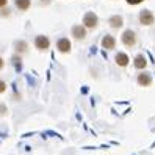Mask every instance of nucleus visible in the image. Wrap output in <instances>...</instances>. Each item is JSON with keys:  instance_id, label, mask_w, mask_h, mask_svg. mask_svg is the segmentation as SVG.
Returning <instances> with one entry per match:
<instances>
[{"instance_id": "4", "label": "nucleus", "mask_w": 155, "mask_h": 155, "mask_svg": "<svg viewBox=\"0 0 155 155\" xmlns=\"http://www.w3.org/2000/svg\"><path fill=\"white\" fill-rule=\"evenodd\" d=\"M136 83H138L140 86H143V88H147V86H150L152 85V75L149 74V72H140L138 74V77H136Z\"/></svg>"}, {"instance_id": "1", "label": "nucleus", "mask_w": 155, "mask_h": 155, "mask_svg": "<svg viewBox=\"0 0 155 155\" xmlns=\"http://www.w3.org/2000/svg\"><path fill=\"white\" fill-rule=\"evenodd\" d=\"M97 24H99V17L96 13H93V11L85 13V16H83V27L85 28H96Z\"/></svg>"}, {"instance_id": "15", "label": "nucleus", "mask_w": 155, "mask_h": 155, "mask_svg": "<svg viewBox=\"0 0 155 155\" xmlns=\"http://www.w3.org/2000/svg\"><path fill=\"white\" fill-rule=\"evenodd\" d=\"M6 88H8V85H6V81H5V80H2V78H0V94H3V93H6Z\"/></svg>"}, {"instance_id": "18", "label": "nucleus", "mask_w": 155, "mask_h": 155, "mask_svg": "<svg viewBox=\"0 0 155 155\" xmlns=\"http://www.w3.org/2000/svg\"><path fill=\"white\" fill-rule=\"evenodd\" d=\"M3 68H5V60H3L2 57H0V71H2Z\"/></svg>"}, {"instance_id": "8", "label": "nucleus", "mask_w": 155, "mask_h": 155, "mask_svg": "<svg viewBox=\"0 0 155 155\" xmlns=\"http://www.w3.org/2000/svg\"><path fill=\"white\" fill-rule=\"evenodd\" d=\"M71 33H72V36H74L77 41H81V39L86 38V28L83 25H74L72 30H71Z\"/></svg>"}, {"instance_id": "9", "label": "nucleus", "mask_w": 155, "mask_h": 155, "mask_svg": "<svg viewBox=\"0 0 155 155\" xmlns=\"http://www.w3.org/2000/svg\"><path fill=\"white\" fill-rule=\"evenodd\" d=\"M100 44H102V47L105 50H113L116 47V39H114V36H111V35H105Z\"/></svg>"}, {"instance_id": "12", "label": "nucleus", "mask_w": 155, "mask_h": 155, "mask_svg": "<svg viewBox=\"0 0 155 155\" xmlns=\"http://www.w3.org/2000/svg\"><path fill=\"white\" fill-rule=\"evenodd\" d=\"M11 64H13V68H16V71L17 72H21L22 71V68H24V61H22V57L21 55H13L11 57Z\"/></svg>"}, {"instance_id": "20", "label": "nucleus", "mask_w": 155, "mask_h": 155, "mask_svg": "<svg viewBox=\"0 0 155 155\" xmlns=\"http://www.w3.org/2000/svg\"><path fill=\"white\" fill-rule=\"evenodd\" d=\"M50 2H52V0H41L42 5H47V3H50Z\"/></svg>"}, {"instance_id": "5", "label": "nucleus", "mask_w": 155, "mask_h": 155, "mask_svg": "<svg viewBox=\"0 0 155 155\" xmlns=\"http://www.w3.org/2000/svg\"><path fill=\"white\" fill-rule=\"evenodd\" d=\"M155 22V16L149 10H143L140 13V24L141 25H152Z\"/></svg>"}, {"instance_id": "7", "label": "nucleus", "mask_w": 155, "mask_h": 155, "mask_svg": "<svg viewBox=\"0 0 155 155\" xmlns=\"http://www.w3.org/2000/svg\"><path fill=\"white\" fill-rule=\"evenodd\" d=\"M57 49H58V52H61V53H69L71 49H72V44H71V41H69L68 38H60V39L57 41Z\"/></svg>"}, {"instance_id": "3", "label": "nucleus", "mask_w": 155, "mask_h": 155, "mask_svg": "<svg viewBox=\"0 0 155 155\" xmlns=\"http://www.w3.org/2000/svg\"><path fill=\"white\" fill-rule=\"evenodd\" d=\"M35 47L38 49L39 52H45V50H49L50 47V41L47 36H44V35H38L35 38Z\"/></svg>"}, {"instance_id": "19", "label": "nucleus", "mask_w": 155, "mask_h": 155, "mask_svg": "<svg viewBox=\"0 0 155 155\" xmlns=\"http://www.w3.org/2000/svg\"><path fill=\"white\" fill-rule=\"evenodd\" d=\"M8 3V0H0V8H5Z\"/></svg>"}, {"instance_id": "6", "label": "nucleus", "mask_w": 155, "mask_h": 155, "mask_svg": "<svg viewBox=\"0 0 155 155\" xmlns=\"http://www.w3.org/2000/svg\"><path fill=\"white\" fill-rule=\"evenodd\" d=\"M30 47H28V42L27 41H22V39H17L14 42V52L17 53V55H25V53H28Z\"/></svg>"}, {"instance_id": "2", "label": "nucleus", "mask_w": 155, "mask_h": 155, "mask_svg": "<svg viewBox=\"0 0 155 155\" xmlns=\"http://www.w3.org/2000/svg\"><path fill=\"white\" fill-rule=\"evenodd\" d=\"M121 41H122V44L125 45V47H133V45L136 44V33L133 30H125L121 36Z\"/></svg>"}, {"instance_id": "16", "label": "nucleus", "mask_w": 155, "mask_h": 155, "mask_svg": "<svg viewBox=\"0 0 155 155\" xmlns=\"http://www.w3.org/2000/svg\"><path fill=\"white\" fill-rule=\"evenodd\" d=\"M6 113H8V108H6V105H5V104H0V117L6 116Z\"/></svg>"}, {"instance_id": "13", "label": "nucleus", "mask_w": 155, "mask_h": 155, "mask_svg": "<svg viewBox=\"0 0 155 155\" xmlns=\"http://www.w3.org/2000/svg\"><path fill=\"white\" fill-rule=\"evenodd\" d=\"M108 24H110V25L113 27V28H121L122 24H124V19H122L121 16H117V14H116V16H111V17H110Z\"/></svg>"}, {"instance_id": "17", "label": "nucleus", "mask_w": 155, "mask_h": 155, "mask_svg": "<svg viewBox=\"0 0 155 155\" xmlns=\"http://www.w3.org/2000/svg\"><path fill=\"white\" fill-rule=\"evenodd\" d=\"M141 2H144V0H127V3H130V5H138Z\"/></svg>"}, {"instance_id": "10", "label": "nucleus", "mask_w": 155, "mask_h": 155, "mask_svg": "<svg viewBox=\"0 0 155 155\" xmlns=\"http://www.w3.org/2000/svg\"><path fill=\"white\" fill-rule=\"evenodd\" d=\"M114 61H116V64L119 66V68H127V66H129V63H130V58H129V55H127V53L119 52V53H116Z\"/></svg>"}, {"instance_id": "11", "label": "nucleus", "mask_w": 155, "mask_h": 155, "mask_svg": "<svg viewBox=\"0 0 155 155\" xmlns=\"http://www.w3.org/2000/svg\"><path fill=\"white\" fill-rule=\"evenodd\" d=\"M133 66L136 68V69H140V71H143V69H146L147 68V60H146V57L144 55H136L135 58H133Z\"/></svg>"}, {"instance_id": "14", "label": "nucleus", "mask_w": 155, "mask_h": 155, "mask_svg": "<svg viewBox=\"0 0 155 155\" xmlns=\"http://www.w3.org/2000/svg\"><path fill=\"white\" fill-rule=\"evenodd\" d=\"M14 3L17 6V10H21V11H27L30 8L31 5V0H14Z\"/></svg>"}]
</instances>
